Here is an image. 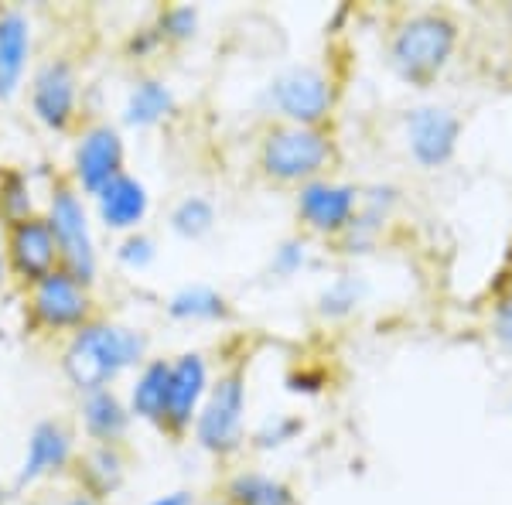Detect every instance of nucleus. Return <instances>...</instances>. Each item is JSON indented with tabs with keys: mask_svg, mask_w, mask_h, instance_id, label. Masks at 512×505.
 <instances>
[{
	"mask_svg": "<svg viewBox=\"0 0 512 505\" xmlns=\"http://www.w3.org/2000/svg\"><path fill=\"white\" fill-rule=\"evenodd\" d=\"M229 505H294V492L263 471H239L226 485Z\"/></svg>",
	"mask_w": 512,
	"mask_h": 505,
	"instance_id": "nucleus-22",
	"label": "nucleus"
},
{
	"mask_svg": "<svg viewBox=\"0 0 512 505\" xmlns=\"http://www.w3.org/2000/svg\"><path fill=\"white\" fill-rule=\"evenodd\" d=\"M147 505H198V502H195L192 492H168V495H161V499H154Z\"/></svg>",
	"mask_w": 512,
	"mask_h": 505,
	"instance_id": "nucleus-34",
	"label": "nucleus"
},
{
	"mask_svg": "<svg viewBox=\"0 0 512 505\" xmlns=\"http://www.w3.org/2000/svg\"><path fill=\"white\" fill-rule=\"evenodd\" d=\"M304 263H308V243H304V239H284V243L274 250L270 270H274L277 277H294Z\"/></svg>",
	"mask_w": 512,
	"mask_h": 505,
	"instance_id": "nucleus-30",
	"label": "nucleus"
},
{
	"mask_svg": "<svg viewBox=\"0 0 512 505\" xmlns=\"http://www.w3.org/2000/svg\"><path fill=\"white\" fill-rule=\"evenodd\" d=\"M93 212L106 233L130 236L140 233V222L151 212V195H147L144 181L134 178L130 171H123V175H117L110 185L93 195Z\"/></svg>",
	"mask_w": 512,
	"mask_h": 505,
	"instance_id": "nucleus-15",
	"label": "nucleus"
},
{
	"mask_svg": "<svg viewBox=\"0 0 512 505\" xmlns=\"http://www.w3.org/2000/svg\"><path fill=\"white\" fill-rule=\"evenodd\" d=\"M31 215H38V209H35V192H31L28 175L18 168L0 171V222L11 226V222L31 219Z\"/></svg>",
	"mask_w": 512,
	"mask_h": 505,
	"instance_id": "nucleus-25",
	"label": "nucleus"
},
{
	"mask_svg": "<svg viewBox=\"0 0 512 505\" xmlns=\"http://www.w3.org/2000/svg\"><path fill=\"white\" fill-rule=\"evenodd\" d=\"M161 45V35H158V31H154V28H144V31H137V35L134 38H130V55H137V59H140V55H147V52H154V48H158Z\"/></svg>",
	"mask_w": 512,
	"mask_h": 505,
	"instance_id": "nucleus-32",
	"label": "nucleus"
},
{
	"mask_svg": "<svg viewBox=\"0 0 512 505\" xmlns=\"http://www.w3.org/2000/svg\"><path fill=\"white\" fill-rule=\"evenodd\" d=\"M123 161H127V147H123L120 127L89 123L72 147V185L82 198H93L99 188L123 175Z\"/></svg>",
	"mask_w": 512,
	"mask_h": 505,
	"instance_id": "nucleus-8",
	"label": "nucleus"
},
{
	"mask_svg": "<svg viewBox=\"0 0 512 505\" xmlns=\"http://www.w3.org/2000/svg\"><path fill=\"white\" fill-rule=\"evenodd\" d=\"M461 120L448 106H417L407 117V147L417 164L424 168H441L458 151Z\"/></svg>",
	"mask_w": 512,
	"mask_h": 505,
	"instance_id": "nucleus-12",
	"label": "nucleus"
},
{
	"mask_svg": "<svg viewBox=\"0 0 512 505\" xmlns=\"http://www.w3.org/2000/svg\"><path fill=\"white\" fill-rule=\"evenodd\" d=\"M0 505H4V488H0Z\"/></svg>",
	"mask_w": 512,
	"mask_h": 505,
	"instance_id": "nucleus-37",
	"label": "nucleus"
},
{
	"mask_svg": "<svg viewBox=\"0 0 512 505\" xmlns=\"http://www.w3.org/2000/svg\"><path fill=\"white\" fill-rule=\"evenodd\" d=\"M154 260H158V246H154V239L147 233H130V236L120 239V246H117V263H120V267L140 273V270L151 267Z\"/></svg>",
	"mask_w": 512,
	"mask_h": 505,
	"instance_id": "nucleus-28",
	"label": "nucleus"
},
{
	"mask_svg": "<svg viewBox=\"0 0 512 505\" xmlns=\"http://www.w3.org/2000/svg\"><path fill=\"white\" fill-rule=\"evenodd\" d=\"M154 31L161 35V41H171V45H181V41H192L198 31V7L192 4H171L158 14V24Z\"/></svg>",
	"mask_w": 512,
	"mask_h": 505,
	"instance_id": "nucleus-27",
	"label": "nucleus"
},
{
	"mask_svg": "<svg viewBox=\"0 0 512 505\" xmlns=\"http://www.w3.org/2000/svg\"><path fill=\"white\" fill-rule=\"evenodd\" d=\"M11 277L7 273V243H4V222H0V287H4V280Z\"/></svg>",
	"mask_w": 512,
	"mask_h": 505,
	"instance_id": "nucleus-35",
	"label": "nucleus"
},
{
	"mask_svg": "<svg viewBox=\"0 0 512 505\" xmlns=\"http://www.w3.org/2000/svg\"><path fill=\"white\" fill-rule=\"evenodd\" d=\"M168 226H171V233L181 239L209 236L212 226H216V205H212L205 195H185L175 209H171Z\"/></svg>",
	"mask_w": 512,
	"mask_h": 505,
	"instance_id": "nucleus-24",
	"label": "nucleus"
},
{
	"mask_svg": "<svg viewBox=\"0 0 512 505\" xmlns=\"http://www.w3.org/2000/svg\"><path fill=\"white\" fill-rule=\"evenodd\" d=\"M38 505H99L89 492H69V495H52V499H41Z\"/></svg>",
	"mask_w": 512,
	"mask_h": 505,
	"instance_id": "nucleus-33",
	"label": "nucleus"
},
{
	"mask_svg": "<svg viewBox=\"0 0 512 505\" xmlns=\"http://www.w3.org/2000/svg\"><path fill=\"white\" fill-rule=\"evenodd\" d=\"M396 202V192L393 188H369L366 195H359V205L362 209H355L349 229H345V250L355 253V250H366L369 243L379 236V229H383L386 215H390Z\"/></svg>",
	"mask_w": 512,
	"mask_h": 505,
	"instance_id": "nucleus-21",
	"label": "nucleus"
},
{
	"mask_svg": "<svg viewBox=\"0 0 512 505\" xmlns=\"http://www.w3.org/2000/svg\"><path fill=\"white\" fill-rule=\"evenodd\" d=\"M31 113L41 127L65 134L79 117V76L69 59H45L31 76Z\"/></svg>",
	"mask_w": 512,
	"mask_h": 505,
	"instance_id": "nucleus-9",
	"label": "nucleus"
},
{
	"mask_svg": "<svg viewBox=\"0 0 512 505\" xmlns=\"http://www.w3.org/2000/svg\"><path fill=\"white\" fill-rule=\"evenodd\" d=\"M202 505H229V502H226V499H222V502H219V499H212V502H202Z\"/></svg>",
	"mask_w": 512,
	"mask_h": 505,
	"instance_id": "nucleus-36",
	"label": "nucleus"
},
{
	"mask_svg": "<svg viewBox=\"0 0 512 505\" xmlns=\"http://www.w3.org/2000/svg\"><path fill=\"white\" fill-rule=\"evenodd\" d=\"M175 110H178V96L168 82L154 79V76H140L134 79V86L127 89L120 120L134 130H147V127H158V123L171 120Z\"/></svg>",
	"mask_w": 512,
	"mask_h": 505,
	"instance_id": "nucleus-18",
	"label": "nucleus"
},
{
	"mask_svg": "<svg viewBox=\"0 0 512 505\" xmlns=\"http://www.w3.org/2000/svg\"><path fill=\"white\" fill-rule=\"evenodd\" d=\"M41 215H45L48 229L55 236V246H59L62 270H69L86 287H93L99 277V250H96L93 215L86 209V198L76 192L72 181H59L48 192L45 212Z\"/></svg>",
	"mask_w": 512,
	"mask_h": 505,
	"instance_id": "nucleus-2",
	"label": "nucleus"
},
{
	"mask_svg": "<svg viewBox=\"0 0 512 505\" xmlns=\"http://www.w3.org/2000/svg\"><path fill=\"white\" fill-rule=\"evenodd\" d=\"M458 45V28L444 14H414L393 35L390 62L407 82H427L444 69Z\"/></svg>",
	"mask_w": 512,
	"mask_h": 505,
	"instance_id": "nucleus-3",
	"label": "nucleus"
},
{
	"mask_svg": "<svg viewBox=\"0 0 512 505\" xmlns=\"http://www.w3.org/2000/svg\"><path fill=\"white\" fill-rule=\"evenodd\" d=\"M168 379H171V359H147L144 366L137 369L134 383L127 389V407L137 420L164 427Z\"/></svg>",
	"mask_w": 512,
	"mask_h": 505,
	"instance_id": "nucleus-20",
	"label": "nucleus"
},
{
	"mask_svg": "<svg viewBox=\"0 0 512 505\" xmlns=\"http://www.w3.org/2000/svg\"><path fill=\"white\" fill-rule=\"evenodd\" d=\"M4 243H7V273L14 280H21L24 287L38 284L41 277H48V273L62 267L59 246H55V236L41 212L31 215V219L4 226Z\"/></svg>",
	"mask_w": 512,
	"mask_h": 505,
	"instance_id": "nucleus-10",
	"label": "nucleus"
},
{
	"mask_svg": "<svg viewBox=\"0 0 512 505\" xmlns=\"http://www.w3.org/2000/svg\"><path fill=\"white\" fill-rule=\"evenodd\" d=\"M76 475L82 492H89L96 502L117 495L127 482V458H123L120 444H89L79 454Z\"/></svg>",
	"mask_w": 512,
	"mask_h": 505,
	"instance_id": "nucleus-19",
	"label": "nucleus"
},
{
	"mask_svg": "<svg viewBox=\"0 0 512 505\" xmlns=\"http://www.w3.org/2000/svg\"><path fill=\"white\" fill-rule=\"evenodd\" d=\"M267 99L294 127H318L332 113L335 89L332 79L315 65H294V69L274 76V82L267 86Z\"/></svg>",
	"mask_w": 512,
	"mask_h": 505,
	"instance_id": "nucleus-7",
	"label": "nucleus"
},
{
	"mask_svg": "<svg viewBox=\"0 0 512 505\" xmlns=\"http://www.w3.org/2000/svg\"><path fill=\"white\" fill-rule=\"evenodd\" d=\"M362 294H366L362 280H355V277H335L332 284H328L325 291H321L318 311L325 314V318H349V314L359 308Z\"/></svg>",
	"mask_w": 512,
	"mask_h": 505,
	"instance_id": "nucleus-26",
	"label": "nucleus"
},
{
	"mask_svg": "<svg viewBox=\"0 0 512 505\" xmlns=\"http://www.w3.org/2000/svg\"><path fill=\"white\" fill-rule=\"evenodd\" d=\"M243 417H246V383L243 372H222L209 386L202 410L195 417V441L209 454H233L243 444Z\"/></svg>",
	"mask_w": 512,
	"mask_h": 505,
	"instance_id": "nucleus-5",
	"label": "nucleus"
},
{
	"mask_svg": "<svg viewBox=\"0 0 512 505\" xmlns=\"http://www.w3.org/2000/svg\"><path fill=\"white\" fill-rule=\"evenodd\" d=\"M147 362V335L140 328L117 325V321H86L72 331L62 352L65 379L76 386L79 396L96 389H113V383L130 369Z\"/></svg>",
	"mask_w": 512,
	"mask_h": 505,
	"instance_id": "nucleus-1",
	"label": "nucleus"
},
{
	"mask_svg": "<svg viewBox=\"0 0 512 505\" xmlns=\"http://www.w3.org/2000/svg\"><path fill=\"white\" fill-rule=\"evenodd\" d=\"M79 420L93 444H120L130 434L134 413L127 407V396H120L117 389H96L79 396Z\"/></svg>",
	"mask_w": 512,
	"mask_h": 505,
	"instance_id": "nucleus-17",
	"label": "nucleus"
},
{
	"mask_svg": "<svg viewBox=\"0 0 512 505\" xmlns=\"http://www.w3.org/2000/svg\"><path fill=\"white\" fill-rule=\"evenodd\" d=\"M212 379L209 366L198 352H185L171 359V379H168V407H164V427L171 434H181L195 424L202 400L209 393Z\"/></svg>",
	"mask_w": 512,
	"mask_h": 505,
	"instance_id": "nucleus-14",
	"label": "nucleus"
},
{
	"mask_svg": "<svg viewBox=\"0 0 512 505\" xmlns=\"http://www.w3.org/2000/svg\"><path fill=\"white\" fill-rule=\"evenodd\" d=\"M28 314L45 331H79L93 321V294L69 270H55L28 287Z\"/></svg>",
	"mask_w": 512,
	"mask_h": 505,
	"instance_id": "nucleus-6",
	"label": "nucleus"
},
{
	"mask_svg": "<svg viewBox=\"0 0 512 505\" xmlns=\"http://www.w3.org/2000/svg\"><path fill=\"white\" fill-rule=\"evenodd\" d=\"M355 209H359V192L352 185H342V181L315 178L297 188V212L315 233L342 236L349 229Z\"/></svg>",
	"mask_w": 512,
	"mask_h": 505,
	"instance_id": "nucleus-13",
	"label": "nucleus"
},
{
	"mask_svg": "<svg viewBox=\"0 0 512 505\" xmlns=\"http://www.w3.org/2000/svg\"><path fill=\"white\" fill-rule=\"evenodd\" d=\"M31 18L18 7L0 11V99H14L24 86V72L31 59Z\"/></svg>",
	"mask_w": 512,
	"mask_h": 505,
	"instance_id": "nucleus-16",
	"label": "nucleus"
},
{
	"mask_svg": "<svg viewBox=\"0 0 512 505\" xmlns=\"http://www.w3.org/2000/svg\"><path fill=\"white\" fill-rule=\"evenodd\" d=\"M72 461H76V437H72V430L65 427L62 420H41L28 434L14 485L31 488V485L45 482V478L62 475Z\"/></svg>",
	"mask_w": 512,
	"mask_h": 505,
	"instance_id": "nucleus-11",
	"label": "nucleus"
},
{
	"mask_svg": "<svg viewBox=\"0 0 512 505\" xmlns=\"http://www.w3.org/2000/svg\"><path fill=\"white\" fill-rule=\"evenodd\" d=\"M168 314L175 321H222L229 314V304L216 287L188 284V287H181V291L171 294Z\"/></svg>",
	"mask_w": 512,
	"mask_h": 505,
	"instance_id": "nucleus-23",
	"label": "nucleus"
},
{
	"mask_svg": "<svg viewBox=\"0 0 512 505\" xmlns=\"http://www.w3.org/2000/svg\"><path fill=\"white\" fill-rule=\"evenodd\" d=\"M332 161V140L318 127H274L263 140L260 164L270 178L287 181V185H304L315 181Z\"/></svg>",
	"mask_w": 512,
	"mask_h": 505,
	"instance_id": "nucleus-4",
	"label": "nucleus"
},
{
	"mask_svg": "<svg viewBox=\"0 0 512 505\" xmlns=\"http://www.w3.org/2000/svg\"><path fill=\"white\" fill-rule=\"evenodd\" d=\"M301 434V420L297 417H284V413H274L270 420H263V427L253 434V441L260 451H274V447H284L287 441Z\"/></svg>",
	"mask_w": 512,
	"mask_h": 505,
	"instance_id": "nucleus-29",
	"label": "nucleus"
},
{
	"mask_svg": "<svg viewBox=\"0 0 512 505\" xmlns=\"http://www.w3.org/2000/svg\"><path fill=\"white\" fill-rule=\"evenodd\" d=\"M495 338H499L506 349H512V291L502 297L499 308H495Z\"/></svg>",
	"mask_w": 512,
	"mask_h": 505,
	"instance_id": "nucleus-31",
	"label": "nucleus"
}]
</instances>
